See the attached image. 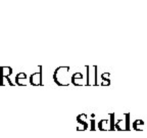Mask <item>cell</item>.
Instances as JSON below:
<instances>
[{
  "label": "cell",
  "mask_w": 147,
  "mask_h": 138,
  "mask_svg": "<svg viewBox=\"0 0 147 138\" xmlns=\"http://www.w3.org/2000/svg\"><path fill=\"white\" fill-rule=\"evenodd\" d=\"M39 68V72L33 73L30 76V84L32 86H43V82H42V66H38Z\"/></svg>",
  "instance_id": "cell-1"
},
{
  "label": "cell",
  "mask_w": 147,
  "mask_h": 138,
  "mask_svg": "<svg viewBox=\"0 0 147 138\" xmlns=\"http://www.w3.org/2000/svg\"><path fill=\"white\" fill-rule=\"evenodd\" d=\"M12 74V69L10 67H0V86H4L3 78H9Z\"/></svg>",
  "instance_id": "cell-2"
},
{
  "label": "cell",
  "mask_w": 147,
  "mask_h": 138,
  "mask_svg": "<svg viewBox=\"0 0 147 138\" xmlns=\"http://www.w3.org/2000/svg\"><path fill=\"white\" fill-rule=\"evenodd\" d=\"M80 80H83V74L80 73V72H76V73L71 76V83L74 86H81L78 82V81H80Z\"/></svg>",
  "instance_id": "cell-3"
},
{
  "label": "cell",
  "mask_w": 147,
  "mask_h": 138,
  "mask_svg": "<svg viewBox=\"0 0 147 138\" xmlns=\"http://www.w3.org/2000/svg\"><path fill=\"white\" fill-rule=\"evenodd\" d=\"M26 79H27V75H26V73H24V72H20V73L16 76V83H14V84H16L18 86H26V84H24V83L21 82L22 80H26Z\"/></svg>",
  "instance_id": "cell-4"
},
{
  "label": "cell",
  "mask_w": 147,
  "mask_h": 138,
  "mask_svg": "<svg viewBox=\"0 0 147 138\" xmlns=\"http://www.w3.org/2000/svg\"><path fill=\"white\" fill-rule=\"evenodd\" d=\"M143 125H144V122H143L142 120H136V121H134L132 126H133V129L136 130V131H143V129L140 128V126L142 127Z\"/></svg>",
  "instance_id": "cell-5"
},
{
  "label": "cell",
  "mask_w": 147,
  "mask_h": 138,
  "mask_svg": "<svg viewBox=\"0 0 147 138\" xmlns=\"http://www.w3.org/2000/svg\"><path fill=\"white\" fill-rule=\"evenodd\" d=\"M107 124H108V120L102 119L98 122V125H97V126H98V129L100 130V131H105V130H107V129H106Z\"/></svg>",
  "instance_id": "cell-6"
},
{
  "label": "cell",
  "mask_w": 147,
  "mask_h": 138,
  "mask_svg": "<svg viewBox=\"0 0 147 138\" xmlns=\"http://www.w3.org/2000/svg\"><path fill=\"white\" fill-rule=\"evenodd\" d=\"M124 116H125V118H126V127H125L124 130L130 131V130H131V124H130V118H131V115H130V113H126Z\"/></svg>",
  "instance_id": "cell-7"
},
{
  "label": "cell",
  "mask_w": 147,
  "mask_h": 138,
  "mask_svg": "<svg viewBox=\"0 0 147 138\" xmlns=\"http://www.w3.org/2000/svg\"><path fill=\"white\" fill-rule=\"evenodd\" d=\"M109 118H110V120H109V121H110V129H109V130H110V131H115V114L110 113L109 114Z\"/></svg>",
  "instance_id": "cell-8"
},
{
  "label": "cell",
  "mask_w": 147,
  "mask_h": 138,
  "mask_svg": "<svg viewBox=\"0 0 147 138\" xmlns=\"http://www.w3.org/2000/svg\"><path fill=\"white\" fill-rule=\"evenodd\" d=\"M77 121H78V124H82V123L86 122L87 121V115L86 114H81L77 117Z\"/></svg>",
  "instance_id": "cell-9"
},
{
  "label": "cell",
  "mask_w": 147,
  "mask_h": 138,
  "mask_svg": "<svg viewBox=\"0 0 147 138\" xmlns=\"http://www.w3.org/2000/svg\"><path fill=\"white\" fill-rule=\"evenodd\" d=\"M88 127H89V125H88L87 122H84L82 123V124H80L78 127H77V131H85V130H87Z\"/></svg>",
  "instance_id": "cell-10"
},
{
  "label": "cell",
  "mask_w": 147,
  "mask_h": 138,
  "mask_svg": "<svg viewBox=\"0 0 147 138\" xmlns=\"http://www.w3.org/2000/svg\"><path fill=\"white\" fill-rule=\"evenodd\" d=\"M86 72H87V80H86V86H90V67L89 66H86Z\"/></svg>",
  "instance_id": "cell-11"
},
{
  "label": "cell",
  "mask_w": 147,
  "mask_h": 138,
  "mask_svg": "<svg viewBox=\"0 0 147 138\" xmlns=\"http://www.w3.org/2000/svg\"><path fill=\"white\" fill-rule=\"evenodd\" d=\"M94 70H95V80H94V86H98V78H97V73H98V67L97 66H94Z\"/></svg>",
  "instance_id": "cell-12"
},
{
  "label": "cell",
  "mask_w": 147,
  "mask_h": 138,
  "mask_svg": "<svg viewBox=\"0 0 147 138\" xmlns=\"http://www.w3.org/2000/svg\"><path fill=\"white\" fill-rule=\"evenodd\" d=\"M122 122H123V120H117V123L115 124V130H117V131H122L123 129L121 128V126H119Z\"/></svg>",
  "instance_id": "cell-13"
},
{
  "label": "cell",
  "mask_w": 147,
  "mask_h": 138,
  "mask_svg": "<svg viewBox=\"0 0 147 138\" xmlns=\"http://www.w3.org/2000/svg\"><path fill=\"white\" fill-rule=\"evenodd\" d=\"M109 76H110L109 72H105V73H103L102 75H101V80H102V81L107 80V79H109Z\"/></svg>",
  "instance_id": "cell-14"
},
{
  "label": "cell",
  "mask_w": 147,
  "mask_h": 138,
  "mask_svg": "<svg viewBox=\"0 0 147 138\" xmlns=\"http://www.w3.org/2000/svg\"><path fill=\"white\" fill-rule=\"evenodd\" d=\"M90 130H92V131L96 130V128H95V120H91L90 121Z\"/></svg>",
  "instance_id": "cell-15"
},
{
  "label": "cell",
  "mask_w": 147,
  "mask_h": 138,
  "mask_svg": "<svg viewBox=\"0 0 147 138\" xmlns=\"http://www.w3.org/2000/svg\"><path fill=\"white\" fill-rule=\"evenodd\" d=\"M110 85V80L109 79H107V80H104L101 82L100 86H109Z\"/></svg>",
  "instance_id": "cell-16"
}]
</instances>
